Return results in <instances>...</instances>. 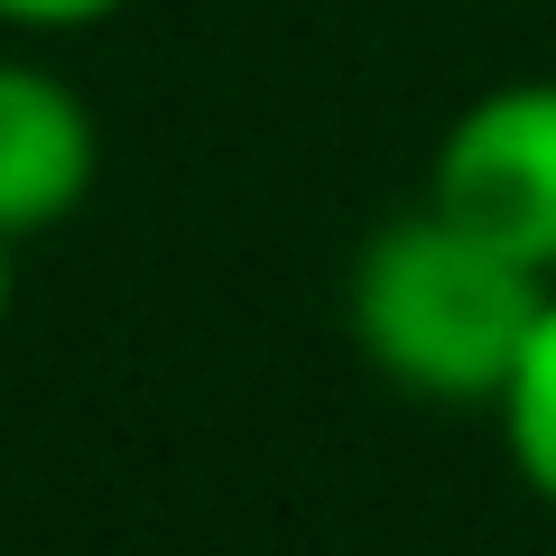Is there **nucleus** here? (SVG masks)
<instances>
[{"instance_id": "f257e3e1", "label": "nucleus", "mask_w": 556, "mask_h": 556, "mask_svg": "<svg viewBox=\"0 0 556 556\" xmlns=\"http://www.w3.org/2000/svg\"><path fill=\"white\" fill-rule=\"evenodd\" d=\"M547 269L492 251L482 232L445 223L437 204L380 223L353 260V343L380 380L445 408H501L538 316H547Z\"/></svg>"}, {"instance_id": "f03ea898", "label": "nucleus", "mask_w": 556, "mask_h": 556, "mask_svg": "<svg viewBox=\"0 0 556 556\" xmlns=\"http://www.w3.org/2000/svg\"><path fill=\"white\" fill-rule=\"evenodd\" d=\"M427 204L556 278V75H519L464 102L437 139Z\"/></svg>"}, {"instance_id": "7ed1b4c3", "label": "nucleus", "mask_w": 556, "mask_h": 556, "mask_svg": "<svg viewBox=\"0 0 556 556\" xmlns=\"http://www.w3.org/2000/svg\"><path fill=\"white\" fill-rule=\"evenodd\" d=\"M102 177L93 102L28 56H0V232H56Z\"/></svg>"}, {"instance_id": "20e7f679", "label": "nucleus", "mask_w": 556, "mask_h": 556, "mask_svg": "<svg viewBox=\"0 0 556 556\" xmlns=\"http://www.w3.org/2000/svg\"><path fill=\"white\" fill-rule=\"evenodd\" d=\"M501 437H510L519 482L556 510V298H547V316H538L529 353H519L510 390H501Z\"/></svg>"}, {"instance_id": "39448f33", "label": "nucleus", "mask_w": 556, "mask_h": 556, "mask_svg": "<svg viewBox=\"0 0 556 556\" xmlns=\"http://www.w3.org/2000/svg\"><path fill=\"white\" fill-rule=\"evenodd\" d=\"M112 10H130V0H0L10 28H93V20H112Z\"/></svg>"}, {"instance_id": "423d86ee", "label": "nucleus", "mask_w": 556, "mask_h": 556, "mask_svg": "<svg viewBox=\"0 0 556 556\" xmlns=\"http://www.w3.org/2000/svg\"><path fill=\"white\" fill-rule=\"evenodd\" d=\"M0 325H10V232H0Z\"/></svg>"}]
</instances>
